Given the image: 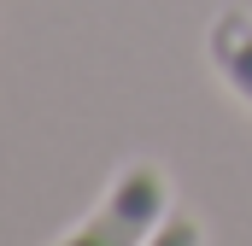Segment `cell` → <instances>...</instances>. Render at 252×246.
I'll use <instances>...</instances> for the list:
<instances>
[{
    "instance_id": "1",
    "label": "cell",
    "mask_w": 252,
    "mask_h": 246,
    "mask_svg": "<svg viewBox=\"0 0 252 246\" xmlns=\"http://www.w3.org/2000/svg\"><path fill=\"white\" fill-rule=\"evenodd\" d=\"M164 217H170V176L153 158H135L112 176L106 199L53 246H147L164 229Z\"/></svg>"
},
{
    "instance_id": "2",
    "label": "cell",
    "mask_w": 252,
    "mask_h": 246,
    "mask_svg": "<svg viewBox=\"0 0 252 246\" xmlns=\"http://www.w3.org/2000/svg\"><path fill=\"white\" fill-rule=\"evenodd\" d=\"M205 53H211V70L217 82L252 112V12L241 6H223L205 30Z\"/></svg>"
},
{
    "instance_id": "3",
    "label": "cell",
    "mask_w": 252,
    "mask_h": 246,
    "mask_svg": "<svg viewBox=\"0 0 252 246\" xmlns=\"http://www.w3.org/2000/svg\"><path fill=\"white\" fill-rule=\"evenodd\" d=\"M147 246H205V223H199L193 211H170L164 229H158Z\"/></svg>"
}]
</instances>
